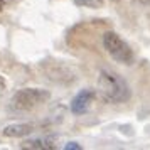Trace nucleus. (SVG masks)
Segmentation results:
<instances>
[{
    "label": "nucleus",
    "instance_id": "1",
    "mask_svg": "<svg viewBox=\"0 0 150 150\" xmlns=\"http://www.w3.org/2000/svg\"><path fill=\"white\" fill-rule=\"evenodd\" d=\"M98 95L106 103H125L130 98V88L120 74L103 69L98 76Z\"/></svg>",
    "mask_w": 150,
    "mask_h": 150
},
{
    "label": "nucleus",
    "instance_id": "10",
    "mask_svg": "<svg viewBox=\"0 0 150 150\" xmlns=\"http://www.w3.org/2000/svg\"><path fill=\"white\" fill-rule=\"evenodd\" d=\"M4 7H5V0H0V12L4 10Z\"/></svg>",
    "mask_w": 150,
    "mask_h": 150
},
{
    "label": "nucleus",
    "instance_id": "7",
    "mask_svg": "<svg viewBox=\"0 0 150 150\" xmlns=\"http://www.w3.org/2000/svg\"><path fill=\"white\" fill-rule=\"evenodd\" d=\"M76 5L79 7H89V8H100L103 7L105 0H74Z\"/></svg>",
    "mask_w": 150,
    "mask_h": 150
},
{
    "label": "nucleus",
    "instance_id": "6",
    "mask_svg": "<svg viewBox=\"0 0 150 150\" xmlns=\"http://www.w3.org/2000/svg\"><path fill=\"white\" fill-rule=\"evenodd\" d=\"M22 149H56V143L52 140L37 138V140H29V142L22 143Z\"/></svg>",
    "mask_w": 150,
    "mask_h": 150
},
{
    "label": "nucleus",
    "instance_id": "4",
    "mask_svg": "<svg viewBox=\"0 0 150 150\" xmlns=\"http://www.w3.org/2000/svg\"><path fill=\"white\" fill-rule=\"evenodd\" d=\"M96 93L93 89H83L78 95L73 98L71 101V111L74 115H84L89 108H91V103L95 101Z\"/></svg>",
    "mask_w": 150,
    "mask_h": 150
},
{
    "label": "nucleus",
    "instance_id": "9",
    "mask_svg": "<svg viewBox=\"0 0 150 150\" xmlns=\"http://www.w3.org/2000/svg\"><path fill=\"white\" fill-rule=\"evenodd\" d=\"M69 149H71V150H73V149H74V150H79V149H81V147H79L78 143L71 142V143H68V145H66V150H69Z\"/></svg>",
    "mask_w": 150,
    "mask_h": 150
},
{
    "label": "nucleus",
    "instance_id": "8",
    "mask_svg": "<svg viewBox=\"0 0 150 150\" xmlns=\"http://www.w3.org/2000/svg\"><path fill=\"white\" fill-rule=\"evenodd\" d=\"M5 88H7V81H5V79H4V78L0 76V95H2L4 91H5Z\"/></svg>",
    "mask_w": 150,
    "mask_h": 150
},
{
    "label": "nucleus",
    "instance_id": "2",
    "mask_svg": "<svg viewBox=\"0 0 150 150\" xmlns=\"http://www.w3.org/2000/svg\"><path fill=\"white\" fill-rule=\"evenodd\" d=\"M51 98V93L46 89L39 88H24L19 89L14 96H12V108L17 111H30L35 106H39L42 103H46Z\"/></svg>",
    "mask_w": 150,
    "mask_h": 150
},
{
    "label": "nucleus",
    "instance_id": "3",
    "mask_svg": "<svg viewBox=\"0 0 150 150\" xmlns=\"http://www.w3.org/2000/svg\"><path fill=\"white\" fill-rule=\"evenodd\" d=\"M103 46L115 61L122 62V64H132L135 59V54L127 42L123 41L116 32H106L103 35Z\"/></svg>",
    "mask_w": 150,
    "mask_h": 150
},
{
    "label": "nucleus",
    "instance_id": "11",
    "mask_svg": "<svg viewBox=\"0 0 150 150\" xmlns=\"http://www.w3.org/2000/svg\"><path fill=\"white\" fill-rule=\"evenodd\" d=\"M140 4H143V5H150V0H138Z\"/></svg>",
    "mask_w": 150,
    "mask_h": 150
},
{
    "label": "nucleus",
    "instance_id": "5",
    "mask_svg": "<svg viewBox=\"0 0 150 150\" xmlns=\"http://www.w3.org/2000/svg\"><path fill=\"white\" fill-rule=\"evenodd\" d=\"M32 132H34V125H30V123H17V125L5 127L4 128V135L17 138V137H25L29 133H32Z\"/></svg>",
    "mask_w": 150,
    "mask_h": 150
}]
</instances>
